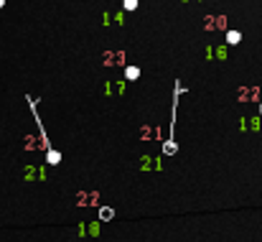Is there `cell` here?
<instances>
[{"mask_svg": "<svg viewBox=\"0 0 262 242\" xmlns=\"http://www.w3.org/2000/svg\"><path fill=\"white\" fill-rule=\"evenodd\" d=\"M99 217H102V219H110V217H112V209H102Z\"/></svg>", "mask_w": 262, "mask_h": 242, "instance_id": "2", "label": "cell"}, {"mask_svg": "<svg viewBox=\"0 0 262 242\" xmlns=\"http://www.w3.org/2000/svg\"><path fill=\"white\" fill-rule=\"evenodd\" d=\"M227 38H229V44H239V33H237V31H232Z\"/></svg>", "mask_w": 262, "mask_h": 242, "instance_id": "1", "label": "cell"}]
</instances>
